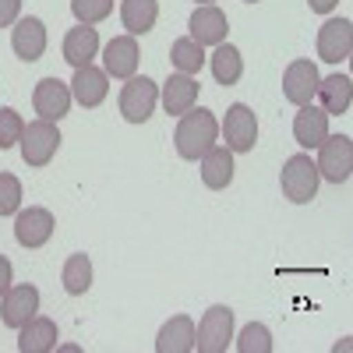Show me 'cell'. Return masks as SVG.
<instances>
[{"label": "cell", "mask_w": 353, "mask_h": 353, "mask_svg": "<svg viewBox=\"0 0 353 353\" xmlns=\"http://www.w3.org/2000/svg\"><path fill=\"white\" fill-rule=\"evenodd\" d=\"M156 103H159V85L145 74L128 78V85L121 88V113H124L128 124H145L152 117Z\"/></svg>", "instance_id": "6"}, {"label": "cell", "mask_w": 353, "mask_h": 353, "mask_svg": "<svg viewBox=\"0 0 353 353\" xmlns=\"http://www.w3.org/2000/svg\"><path fill=\"white\" fill-rule=\"evenodd\" d=\"M21 134H25V121H21V113H18V110H11V106H4V110H0V152L14 149V145L21 141Z\"/></svg>", "instance_id": "29"}, {"label": "cell", "mask_w": 353, "mask_h": 353, "mask_svg": "<svg viewBox=\"0 0 353 353\" xmlns=\"http://www.w3.org/2000/svg\"><path fill=\"white\" fill-rule=\"evenodd\" d=\"M21 18V0H0V28H8Z\"/></svg>", "instance_id": "32"}, {"label": "cell", "mask_w": 353, "mask_h": 353, "mask_svg": "<svg viewBox=\"0 0 353 353\" xmlns=\"http://www.w3.org/2000/svg\"><path fill=\"white\" fill-rule=\"evenodd\" d=\"M11 50L25 64L39 61V57L46 53V25L39 18H18L14 28H11Z\"/></svg>", "instance_id": "15"}, {"label": "cell", "mask_w": 353, "mask_h": 353, "mask_svg": "<svg viewBox=\"0 0 353 353\" xmlns=\"http://www.w3.org/2000/svg\"><path fill=\"white\" fill-rule=\"evenodd\" d=\"M39 311V290L36 286H8V293L0 297V321H4L8 329H21L28 318H36Z\"/></svg>", "instance_id": "10"}, {"label": "cell", "mask_w": 353, "mask_h": 353, "mask_svg": "<svg viewBox=\"0 0 353 353\" xmlns=\"http://www.w3.org/2000/svg\"><path fill=\"white\" fill-rule=\"evenodd\" d=\"M32 106L39 113V121H64L68 110H71V85H64L61 78H43L32 92Z\"/></svg>", "instance_id": "9"}, {"label": "cell", "mask_w": 353, "mask_h": 353, "mask_svg": "<svg viewBox=\"0 0 353 353\" xmlns=\"http://www.w3.org/2000/svg\"><path fill=\"white\" fill-rule=\"evenodd\" d=\"M99 53V32L92 25H74L64 36V61L71 68H85L92 64V57Z\"/></svg>", "instance_id": "20"}, {"label": "cell", "mask_w": 353, "mask_h": 353, "mask_svg": "<svg viewBox=\"0 0 353 353\" xmlns=\"http://www.w3.org/2000/svg\"><path fill=\"white\" fill-rule=\"evenodd\" d=\"M110 96V74L85 64V68H74V78H71V99H78L85 110L99 106L103 99Z\"/></svg>", "instance_id": "14"}, {"label": "cell", "mask_w": 353, "mask_h": 353, "mask_svg": "<svg viewBox=\"0 0 353 353\" xmlns=\"http://www.w3.org/2000/svg\"><path fill=\"white\" fill-rule=\"evenodd\" d=\"M61 283H64V290L71 293V297H81V293H88V286H92V261H88L85 251H78V254H71V258L64 261Z\"/></svg>", "instance_id": "26"}, {"label": "cell", "mask_w": 353, "mask_h": 353, "mask_svg": "<svg viewBox=\"0 0 353 353\" xmlns=\"http://www.w3.org/2000/svg\"><path fill=\"white\" fill-rule=\"evenodd\" d=\"M8 286H11V261L0 254V297L8 293Z\"/></svg>", "instance_id": "33"}, {"label": "cell", "mask_w": 353, "mask_h": 353, "mask_svg": "<svg viewBox=\"0 0 353 353\" xmlns=\"http://www.w3.org/2000/svg\"><path fill=\"white\" fill-rule=\"evenodd\" d=\"M198 81L191 78V74H170L166 78V85H163V106H166V113L170 117H181V113H188L194 103H198Z\"/></svg>", "instance_id": "19"}, {"label": "cell", "mask_w": 353, "mask_h": 353, "mask_svg": "<svg viewBox=\"0 0 353 353\" xmlns=\"http://www.w3.org/2000/svg\"><path fill=\"white\" fill-rule=\"evenodd\" d=\"M198 4H216V0H198Z\"/></svg>", "instance_id": "35"}, {"label": "cell", "mask_w": 353, "mask_h": 353, "mask_svg": "<svg viewBox=\"0 0 353 353\" xmlns=\"http://www.w3.org/2000/svg\"><path fill=\"white\" fill-rule=\"evenodd\" d=\"M230 339H233V311L226 304L209 307L194 329V350L198 353H226Z\"/></svg>", "instance_id": "3"}, {"label": "cell", "mask_w": 353, "mask_h": 353, "mask_svg": "<svg viewBox=\"0 0 353 353\" xmlns=\"http://www.w3.org/2000/svg\"><path fill=\"white\" fill-rule=\"evenodd\" d=\"M188 28H191V39L198 46H219L226 39V32H230L226 14L216 4H198L194 14H191V21H188Z\"/></svg>", "instance_id": "13"}, {"label": "cell", "mask_w": 353, "mask_h": 353, "mask_svg": "<svg viewBox=\"0 0 353 353\" xmlns=\"http://www.w3.org/2000/svg\"><path fill=\"white\" fill-rule=\"evenodd\" d=\"M57 346V321L53 318H28L18 329V350L21 353H50Z\"/></svg>", "instance_id": "21"}, {"label": "cell", "mask_w": 353, "mask_h": 353, "mask_svg": "<svg viewBox=\"0 0 353 353\" xmlns=\"http://www.w3.org/2000/svg\"><path fill=\"white\" fill-rule=\"evenodd\" d=\"M170 61H173V68L181 71V74H198L201 64H205V46H198L191 36H184V39H176V43H173Z\"/></svg>", "instance_id": "27"}, {"label": "cell", "mask_w": 353, "mask_h": 353, "mask_svg": "<svg viewBox=\"0 0 353 353\" xmlns=\"http://www.w3.org/2000/svg\"><path fill=\"white\" fill-rule=\"evenodd\" d=\"M121 21L128 28V36L152 32L159 21V0H121Z\"/></svg>", "instance_id": "24"}, {"label": "cell", "mask_w": 353, "mask_h": 353, "mask_svg": "<svg viewBox=\"0 0 353 353\" xmlns=\"http://www.w3.org/2000/svg\"><path fill=\"white\" fill-rule=\"evenodd\" d=\"M138 61H141V53H138L134 36H117V39H110V43H106V50H103L106 74H113V78H124V81H128V78H134Z\"/></svg>", "instance_id": "17"}, {"label": "cell", "mask_w": 353, "mask_h": 353, "mask_svg": "<svg viewBox=\"0 0 353 353\" xmlns=\"http://www.w3.org/2000/svg\"><path fill=\"white\" fill-rule=\"evenodd\" d=\"M71 11L78 25H99L103 18L113 14V0H71Z\"/></svg>", "instance_id": "30"}, {"label": "cell", "mask_w": 353, "mask_h": 353, "mask_svg": "<svg viewBox=\"0 0 353 353\" xmlns=\"http://www.w3.org/2000/svg\"><path fill=\"white\" fill-rule=\"evenodd\" d=\"M307 4H311V11H314V14H329V11L339 4V0H307Z\"/></svg>", "instance_id": "34"}, {"label": "cell", "mask_w": 353, "mask_h": 353, "mask_svg": "<svg viewBox=\"0 0 353 353\" xmlns=\"http://www.w3.org/2000/svg\"><path fill=\"white\" fill-rule=\"evenodd\" d=\"M21 209V181L14 173H0V216H14Z\"/></svg>", "instance_id": "31"}, {"label": "cell", "mask_w": 353, "mask_h": 353, "mask_svg": "<svg viewBox=\"0 0 353 353\" xmlns=\"http://www.w3.org/2000/svg\"><path fill=\"white\" fill-rule=\"evenodd\" d=\"M230 181H233V152L223 149V145H212L201 156V184L212 191H223L230 188Z\"/></svg>", "instance_id": "23"}, {"label": "cell", "mask_w": 353, "mask_h": 353, "mask_svg": "<svg viewBox=\"0 0 353 353\" xmlns=\"http://www.w3.org/2000/svg\"><path fill=\"white\" fill-rule=\"evenodd\" d=\"M318 68L311 64V61H293L290 68H286V74H283V96H286V103H293V106H307V103H314V92H318Z\"/></svg>", "instance_id": "12"}, {"label": "cell", "mask_w": 353, "mask_h": 353, "mask_svg": "<svg viewBox=\"0 0 353 353\" xmlns=\"http://www.w3.org/2000/svg\"><path fill=\"white\" fill-rule=\"evenodd\" d=\"M237 350L241 353H272V332L261 321H251V325H244V332L237 339Z\"/></svg>", "instance_id": "28"}, {"label": "cell", "mask_w": 353, "mask_h": 353, "mask_svg": "<svg viewBox=\"0 0 353 353\" xmlns=\"http://www.w3.org/2000/svg\"><path fill=\"white\" fill-rule=\"evenodd\" d=\"M318 176H325L329 184H343L353 173V141L346 134H329L318 145Z\"/></svg>", "instance_id": "5"}, {"label": "cell", "mask_w": 353, "mask_h": 353, "mask_svg": "<svg viewBox=\"0 0 353 353\" xmlns=\"http://www.w3.org/2000/svg\"><path fill=\"white\" fill-rule=\"evenodd\" d=\"M156 350L159 353H191L194 350V321L188 314L170 318L156 336Z\"/></svg>", "instance_id": "22"}, {"label": "cell", "mask_w": 353, "mask_h": 353, "mask_svg": "<svg viewBox=\"0 0 353 353\" xmlns=\"http://www.w3.org/2000/svg\"><path fill=\"white\" fill-rule=\"evenodd\" d=\"M318 106L325 110L329 117H343L353 103V81L346 74H329L318 81V92H314Z\"/></svg>", "instance_id": "18"}, {"label": "cell", "mask_w": 353, "mask_h": 353, "mask_svg": "<svg viewBox=\"0 0 353 353\" xmlns=\"http://www.w3.org/2000/svg\"><path fill=\"white\" fill-rule=\"evenodd\" d=\"M353 50V25L346 18H329L318 28V57L325 64H339L346 61Z\"/></svg>", "instance_id": "11"}, {"label": "cell", "mask_w": 353, "mask_h": 353, "mask_svg": "<svg viewBox=\"0 0 353 353\" xmlns=\"http://www.w3.org/2000/svg\"><path fill=\"white\" fill-rule=\"evenodd\" d=\"M293 138H297L301 149H318L329 138V113L314 103L301 106V113L293 117Z\"/></svg>", "instance_id": "16"}, {"label": "cell", "mask_w": 353, "mask_h": 353, "mask_svg": "<svg viewBox=\"0 0 353 353\" xmlns=\"http://www.w3.org/2000/svg\"><path fill=\"white\" fill-rule=\"evenodd\" d=\"M223 138H226L230 152H251L254 141H258V117H254V110L244 106V103H233L226 110V121H223Z\"/></svg>", "instance_id": "7"}, {"label": "cell", "mask_w": 353, "mask_h": 353, "mask_svg": "<svg viewBox=\"0 0 353 353\" xmlns=\"http://www.w3.org/2000/svg\"><path fill=\"white\" fill-rule=\"evenodd\" d=\"M248 4H258V0H248Z\"/></svg>", "instance_id": "36"}, {"label": "cell", "mask_w": 353, "mask_h": 353, "mask_svg": "<svg viewBox=\"0 0 353 353\" xmlns=\"http://www.w3.org/2000/svg\"><path fill=\"white\" fill-rule=\"evenodd\" d=\"M53 212L50 209H39V205H28V209H18L14 212V241L21 248H43L50 237H53Z\"/></svg>", "instance_id": "8"}, {"label": "cell", "mask_w": 353, "mask_h": 353, "mask_svg": "<svg viewBox=\"0 0 353 353\" xmlns=\"http://www.w3.org/2000/svg\"><path fill=\"white\" fill-rule=\"evenodd\" d=\"M318 166L311 163V156H290L283 163V173H279V184H283V194L293 201V205H307L314 194H318Z\"/></svg>", "instance_id": "2"}, {"label": "cell", "mask_w": 353, "mask_h": 353, "mask_svg": "<svg viewBox=\"0 0 353 353\" xmlns=\"http://www.w3.org/2000/svg\"><path fill=\"white\" fill-rule=\"evenodd\" d=\"M209 64H212V78L219 85H226V88L237 85L241 74H244V57H241L237 46H230V43H219L216 46V53L209 57Z\"/></svg>", "instance_id": "25"}, {"label": "cell", "mask_w": 353, "mask_h": 353, "mask_svg": "<svg viewBox=\"0 0 353 353\" xmlns=\"http://www.w3.org/2000/svg\"><path fill=\"white\" fill-rule=\"evenodd\" d=\"M216 138H219V121L212 117V110H188V113H181V124H176V131H173V145H176V156L181 159H201L205 152L216 145Z\"/></svg>", "instance_id": "1"}, {"label": "cell", "mask_w": 353, "mask_h": 353, "mask_svg": "<svg viewBox=\"0 0 353 353\" xmlns=\"http://www.w3.org/2000/svg\"><path fill=\"white\" fill-rule=\"evenodd\" d=\"M21 159L25 166H50V159L57 156V149H61V131H57V124L50 121H36V124H25V134H21Z\"/></svg>", "instance_id": "4"}]
</instances>
